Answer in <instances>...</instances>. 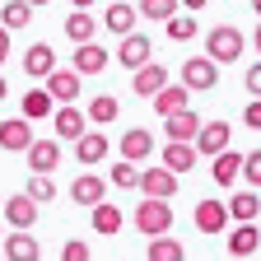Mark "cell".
<instances>
[{
	"label": "cell",
	"instance_id": "cell-9",
	"mask_svg": "<svg viewBox=\"0 0 261 261\" xmlns=\"http://www.w3.org/2000/svg\"><path fill=\"white\" fill-rule=\"evenodd\" d=\"M196 159H201V154H196L191 140H168V145H163V154H159V163H163L168 173H177V177L196 168Z\"/></svg>",
	"mask_w": 261,
	"mask_h": 261
},
{
	"label": "cell",
	"instance_id": "cell-13",
	"mask_svg": "<svg viewBox=\"0 0 261 261\" xmlns=\"http://www.w3.org/2000/svg\"><path fill=\"white\" fill-rule=\"evenodd\" d=\"M70 201L84 205V210H93L98 201H108V177H93V173L89 177H75L70 182Z\"/></svg>",
	"mask_w": 261,
	"mask_h": 261
},
{
	"label": "cell",
	"instance_id": "cell-47",
	"mask_svg": "<svg viewBox=\"0 0 261 261\" xmlns=\"http://www.w3.org/2000/svg\"><path fill=\"white\" fill-rule=\"evenodd\" d=\"M252 10H256V14H261V0H252Z\"/></svg>",
	"mask_w": 261,
	"mask_h": 261
},
{
	"label": "cell",
	"instance_id": "cell-29",
	"mask_svg": "<svg viewBox=\"0 0 261 261\" xmlns=\"http://www.w3.org/2000/svg\"><path fill=\"white\" fill-rule=\"evenodd\" d=\"M93 33H98V19H93L89 10H75L70 19H65V38H70L75 47H80V42H93Z\"/></svg>",
	"mask_w": 261,
	"mask_h": 261
},
{
	"label": "cell",
	"instance_id": "cell-46",
	"mask_svg": "<svg viewBox=\"0 0 261 261\" xmlns=\"http://www.w3.org/2000/svg\"><path fill=\"white\" fill-rule=\"evenodd\" d=\"M28 5H33V10H38V5H51V0H28Z\"/></svg>",
	"mask_w": 261,
	"mask_h": 261
},
{
	"label": "cell",
	"instance_id": "cell-41",
	"mask_svg": "<svg viewBox=\"0 0 261 261\" xmlns=\"http://www.w3.org/2000/svg\"><path fill=\"white\" fill-rule=\"evenodd\" d=\"M5 56H10V28L0 23V65H5Z\"/></svg>",
	"mask_w": 261,
	"mask_h": 261
},
{
	"label": "cell",
	"instance_id": "cell-17",
	"mask_svg": "<svg viewBox=\"0 0 261 261\" xmlns=\"http://www.w3.org/2000/svg\"><path fill=\"white\" fill-rule=\"evenodd\" d=\"M196 130H201V117H196L191 108H177L163 117V136L168 140H196Z\"/></svg>",
	"mask_w": 261,
	"mask_h": 261
},
{
	"label": "cell",
	"instance_id": "cell-4",
	"mask_svg": "<svg viewBox=\"0 0 261 261\" xmlns=\"http://www.w3.org/2000/svg\"><path fill=\"white\" fill-rule=\"evenodd\" d=\"M149 56H154V42L145 38V33H121V47H117V61L121 65H130V70H140V65H149Z\"/></svg>",
	"mask_w": 261,
	"mask_h": 261
},
{
	"label": "cell",
	"instance_id": "cell-18",
	"mask_svg": "<svg viewBox=\"0 0 261 261\" xmlns=\"http://www.w3.org/2000/svg\"><path fill=\"white\" fill-rule=\"evenodd\" d=\"M108 47H98V42H80L75 47V56H70V65H75V70L80 75H98V70H108Z\"/></svg>",
	"mask_w": 261,
	"mask_h": 261
},
{
	"label": "cell",
	"instance_id": "cell-19",
	"mask_svg": "<svg viewBox=\"0 0 261 261\" xmlns=\"http://www.w3.org/2000/svg\"><path fill=\"white\" fill-rule=\"evenodd\" d=\"M149 154H154V136H149L145 126H130L126 136H121V159H130V163H145Z\"/></svg>",
	"mask_w": 261,
	"mask_h": 261
},
{
	"label": "cell",
	"instance_id": "cell-24",
	"mask_svg": "<svg viewBox=\"0 0 261 261\" xmlns=\"http://www.w3.org/2000/svg\"><path fill=\"white\" fill-rule=\"evenodd\" d=\"M163 84H168V70H163V65H140V70H130V89H136L140 98H154Z\"/></svg>",
	"mask_w": 261,
	"mask_h": 261
},
{
	"label": "cell",
	"instance_id": "cell-1",
	"mask_svg": "<svg viewBox=\"0 0 261 261\" xmlns=\"http://www.w3.org/2000/svg\"><path fill=\"white\" fill-rule=\"evenodd\" d=\"M243 28H233V23H219V28H210L205 33V56L215 61V65H233L238 56H243Z\"/></svg>",
	"mask_w": 261,
	"mask_h": 261
},
{
	"label": "cell",
	"instance_id": "cell-32",
	"mask_svg": "<svg viewBox=\"0 0 261 261\" xmlns=\"http://www.w3.org/2000/svg\"><path fill=\"white\" fill-rule=\"evenodd\" d=\"M0 23H5L10 33L14 28H28L33 23V5H28V0H10V5H0Z\"/></svg>",
	"mask_w": 261,
	"mask_h": 261
},
{
	"label": "cell",
	"instance_id": "cell-40",
	"mask_svg": "<svg viewBox=\"0 0 261 261\" xmlns=\"http://www.w3.org/2000/svg\"><path fill=\"white\" fill-rule=\"evenodd\" d=\"M247 93H252V98H261V61H256V65H247Z\"/></svg>",
	"mask_w": 261,
	"mask_h": 261
},
{
	"label": "cell",
	"instance_id": "cell-23",
	"mask_svg": "<svg viewBox=\"0 0 261 261\" xmlns=\"http://www.w3.org/2000/svg\"><path fill=\"white\" fill-rule=\"evenodd\" d=\"M89 219H93V228L103 238H112V233H121V224H126V210H117L112 201H98L93 210H89Z\"/></svg>",
	"mask_w": 261,
	"mask_h": 261
},
{
	"label": "cell",
	"instance_id": "cell-25",
	"mask_svg": "<svg viewBox=\"0 0 261 261\" xmlns=\"http://www.w3.org/2000/svg\"><path fill=\"white\" fill-rule=\"evenodd\" d=\"M210 177H215L219 187H233V182L243 177V154H233V149H219V154H215V168H210Z\"/></svg>",
	"mask_w": 261,
	"mask_h": 261
},
{
	"label": "cell",
	"instance_id": "cell-15",
	"mask_svg": "<svg viewBox=\"0 0 261 261\" xmlns=\"http://www.w3.org/2000/svg\"><path fill=\"white\" fill-rule=\"evenodd\" d=\"M0 247H5V261H42V247H38V238L28 228H14Z\"/></svg>",
	"mask_w": 261,
	"mask_h": 261
},
{
	"label": "cell",
	"instance_id": "cell-5",
	"mask_svg": "<svg viewBox=\"0 0 261 261\" xmlns=\"http://www.w3.org/2000/svg\"><path fill=\"white\" fill-rule=\"evenodd\" d=\"M228 136H233V126L228 121H201V130H196V154H205V159H215L219 149H228Z\"/></svg>",
	"mask_w": 261,
	"mask_h": 261
},
{
	"label": "cell",
	"instance_id": "cell-38",
	"mask_svg": "<svg viewBox=\"0 0 261 261\" xmlns=\"http://www.w3.org/2000/svg\"><path fill=\"white\" fill-rule=\"evenodd\" d=\"M61 261H89V243L84 238H70V243L61 247Z\"/></svg>",
	"mask_w": 261,
	"mask_h": 261
},
{
	"label": "cell",
	"instance_id": "cell-43",
	"mask_svg": "<svg viewBox=\"0 0 261 261\" xmlns=\"http://www.w3.org/2000/svg\"><path fill=\"white\" fill-rule=\"evenodd\" d=\"M5 93H10V84H5V75H0V103H5Z\"/></svg>",
	"mask_w": 261,
	"mask_h": 261
},
{
	"label": "cell",
	"instance_id": "cell-30",
	"mask_svg": "<svg viewBox=\"0 0 261 261\" xmlns=\"http://www.w3.org/2000/svg\"><path fill=\"white\" fill-rule=\"evenodd\" d=\"M103 28H108V33H117V38H121V33H130V28H136V10H130L126 0L108 5V10H103Z\"/></svg>",
	"mask_w": 261,
	"mask_h": 261
},
{
	"label": "cell",
	"instance_id": "cell-16",
	"mask_svg": "<svg viewBox=\"0 0 261 261\" xmlns=\"http://www.w3.org/2000/svg\"><path fill=\"white\" fill-rule=\"evenodd\" d=\"M149 108H154L159 117H168V112H177V108H191V89H187L182 80H177V84L168 80V84L154 93V103H149Z\"/></svg>",
	"mask_w": 261,
	"mask_h": 261
},
{
	"label": "cell",
	"instance_id": "cell-35",
	"mask_svg": "<svg viewBox=\"0 0 261 261\" xmlns=\"http://www.w3.org/2000/svg\"><path fill=\"white\" fill-rule=\"evenodd\" d=\"M136 14H145V19H168V14H177V0H140V10Z\"/></svg>",
	"mask_w": 261,
	"mask_h": 261
},
{
	"label": "cell",
	"instance_id": "cell-28",
	"mask_svg": "<svg viewBox=\"0 0 261 261\" xmlns=\"http://www.w3.org/2000/svg\"><path fill=\"white\" fill-rule=\"evenodd\" d=\"M256 215H261V196H256V191H233V196H228V219L247 224V219H256Z\"/></svg>",
	"mask_w": 261,
	"mask_h": 261
},
{
	"label": "cell",
	"instance_id": "cell-27",
	"mask_svg": "<svg viewBox=\"0 0 261 261\" xmlns=\"http://www.w3.org/2000/svg\"><path fill=\"white\" fill-rule=\"evenodd\" d=\"M84 117H89V126H112V121L121 117V103H117L112 93H98L93 103L84 108Z\"/></svg>",
	"mask_w": 261,
	"mask_h": 261
},
{
	"label": "cell",
	"instance_id": "cell-8",
	"mask_svg": "<svg viewBox=\"0 0 261 261\" xmlns=\"http://www.w3.org/2000/svg\"><path fill=\"white\" fill-rule=\"evenodd\" d=\"M51 126H56V140H80L84 130H89V117L75 108V103H61L51 112Z\"/></svg>",
	"mask_w": 261,
	"mask_h": 261
},
{
	"label": "cell",
	"instance_id": "cell-31",
	"mask_svg": "<svg viewBox=\"0 0 261 261\" xmlns=\"http://www.w3.org/2000/svg\"><path fill=\"white\" fill-rule=\"evenodd\" d=\"M56 108H51V93L47 89H28L23 93V117L28 121H42V117H51Z\"/></svg>",
	"mask_w": 261,
	"mask_h": 261
},
{
	"label": "cell",
	"instance_id": "cell-6",
	"mask_svg": "<svg viewBox=\"0 0 261 261\" xmlns=\"http://www.w3.org/2000/svg\"><path fill=\"white\" fill-rule=\"evenodd\" d=\"M182 84L196 93V89H215L219 84V65L210 61V56H191V61H182Z\"/></svg>",
	"mask_w": 261,
	"mask_h": 261
},
{
	"label": "cell",
	"instance_id": "cell-36",
	"mask_svg": "<svg viewBox=\"0 0 261 261\" xmlns=\"http://www.w3.org/2000/svg\"><path fill=\"white\" fill-rule=\"evenodd\" d=\"M136 177H140V173H136V163H130V159L112 163V173H108V182H112V187H126V191L136 187Z\"/></svg>",
	"mask_w": 261,
	"mask_h": 261
},
{
	"label": "cell",
	"instance_id": "cell-33",
	"mask_svg": "<svg viewBox=\"0 0 261 261\" xmlns=\"http://www.w3.org/2000/svg\"><path fill=\"white\" fill-rule=\"evenodd\" d=\"M163 23H168V38H173V42H191L196 33H201V23H196L191 14H168Z\"/></svg>",
	"mask_w": 261,
	"mask_h": 261
},
{
	"label": "cell",
	"instance_id": "cell-10",
	"mask_svg": "<svg viewBox=\"0 0 261 261\" xmlns=\"http://www.w3.org/2000/svg\"><path fill=\"white\" fill-rule=\"evenodd\" d=\"M108 136H103V126H93V130H84V136L75 140V159L84 163V168H93V163H103L108 159Z\"/></svg>",
	"mask_w": 261,
	"mask_h": 261
},
{
	"label": "cell",
	"instance_id": "cell-11",
	"mask_svg": "<svg viewBox=\"0 0 261 261\" xmlns=\"http://www.w3.org/2000/svg\"><path fill=\"white\" fill-rule=\"evenodd\" d=\"M28 145H33V121H28V117H10V121H0V149L23 154Z\"/></svg>",
	"mask_w": 261,
	"mask_h": 261
},
{
	"label": "cell",
	"instance_id": "cell-7",
	"mask_svg": "<svg viewBox=\"0 0 261 261\" xmlns=\"http://www.w3.org/2000/svg\"><path fill=\"white\" fill-rule=\"evenodd\" d=\"M136 187H140L145 196H159V201H173V196H177V173H168V168L159 163V168H145V173L136 177Z\"/></svg>",
	"mask_w": 261,
	"mask_h": 261
},
{
	"label": "cell",
	"instance_id": "cell-48",
	"mask_svg": "<svg viewBox=\"0 0 261 261\" xmlns=\"http://www.w3.org/2000/svg\"><path fill=\"white\" fill-rule=\"evenodd\" d=\"M0 256H5V247H0Z\"/></svg>",
	"mask_w": 261,
	"mask_h": 261
},
{
	"label": "cell",
	"instance_id": "cell-14",
	"mask_svg": "<svg viewBox=\"0 0 261 261\" xmlns=\"http://www.w3.org/2000/svg\"><path fill=\"white\" fill-rule=\"evenodd\" d=\"M196 228H201L205 238L228 233V205H219V201H201V205H196Z\"/></svg>",
	"mask_w": 261,
	"mask_h": 261
},
{
	"label": "cell",
	"instance_id": "cell-22",
	"mask_svg": "<svg viewBox=\"0 0 261 261\" xmlns=\"http://www.w3.org/2000/svg\"><path fill=\"white\" fill-rule=\"evenodd\" d=\"M261 247V228L247 219V224H238V228H228V256H252Z\"/></svg>",
	"mask_w": 261,
	"mask_h": 261
},
{
	"label": "cell",
	"instance_id": "cell-37",
	"mask_svg": "<svg viewBox=\"0 0 261 261\" xmlns=\"http://www.w3.org/2000/svg\"><path fill=\"white\" fill-rule=\"evenodd\" d=\"M243 177H247V187H261V149L243 154Z\"/></svg>",
	"mask_w": 261,
	"mask_h": 261
},
{
	"label": "cell",
	"instance_id": "cell-34",
	"mask_svg": "<svg viewBox=\"0 0 261 261\" xmlns=\"http://www.w3.org/2000/svg\"><path fill=\"white\" fill-rule=\"evenodd\" d=\"M23 191H28V196H33V201H38V205H42V201H51V196H56V182H51V173H33Z\"/></svg>",
	"mask_w": 261,
	"mask_h": 261
},
{
	"label": "cell",
	"instance_id": "cell-3",
	"mask_svg": "<svg viewBox=\"0 0 261 261\" xmlns=\"http://www.w3.org/2000/svg\"><path fill=\"white\" fill-rule=\"evenodd\" d=\"M80 70H75V65H70V70H65V65H56V70L42 80V89L51 93V103H75V98H80Z\"/></svg>",
	"mask_w": 261,
	"mask_h": 261
},
{
	"label": "cell",
	"instance_id": "cell-21",
	"mask_svg": "<svg viewBox=\"0 0 261 261\" xmlns=\"http://www.w3.org/2000/svg\"><path fill=\"white\" fill-rule=\"evenodd\" d=\"M23 70H28L33 80H47V75L56 70V51H51L47 42H33V47L23 51Z\"/></svg>",
	"mask_w": 261,
	"mask_h": 261
},
{
	"label": "cell",
	"instance_id": "cell-44",
	"mask_svg": "<svg viewBox=\"0 0 261 261\" xmlns=\"http://www.w3.org/2000/svg\"><path fill=\"white\" fill-rule=\"evenodd\" d=\"M70 5H75V10H89V5H93V0H70Z\"/></svg>",
	"mask_w": 261,
	"mask_h": 261
},
{
	"label": "cell",
	"instance_id": "cell-12",
	"mask_svg": "<svg viewBox=\"0 0 261 261\" xmlns=\"http://www.w3.org/2000/svg\"><path fill=\"white\" fill-rule=\"evenodd\" d=\"M23 154H28V168L33 173H56L61 168V140H33Z\"/></svg>",
	"mask_w": 261,
	"mask_h": 261
},
{
	"label": "cell",
	"instance_id": "cell-42",
	"mask_svg": "<svg viewBox=\"0 0 261 261\" xmlns=\"http://www.w3.org/2000/svg\"><path fill=\"white\" fill-rule=\"evenodd\" d=\"M177 5H187V10H205V0H177Z\"/></svg>",
	"mask_w": 261,
	"mask_h": 261
},
{
	"label": "cell",
	"instance_id": "cell-45",
	"mask_svg": "<svg viewBox=\"0 0 261 261\" xmlns=\"http://www.w3.org/2000/svg\"><path fill=\"white\" fill-rule=\"evenodd\" d=\"M252 42H256V51H261V23H256V33H252Z\"/></svg>",
	"mask_w": 261,
	"mask_h": 261
},
{
	"label": "cell",
	"instance_id": "cell-20",
	"mask_svg": "<svg viewBox=\"0 0 261 261\" xmlns=\"http://www.w3.org/2000/svg\"><path fill=\"white\" fill-rule=\"evenodd\" d=\"M5 219H10L14 228H33V224H38V201H33L28 191L10 196V201H5Z\"/></svg>",
	"mask_w": 261,
	"mask_h": 261
},
{
	"label": "cell",
	"instance_id": "cell-2",
	"mask_svg": "<svg viewBox=\"0 0 261 261\" xmlns=\"http://www.w3.org/2000/svg\"><path fill=\"white\" fill-rule=\"evenodd\" d=\"M136 228L145 238L154 233H173V201H159V196H145L136 205Z\"/></svg>",
	"mask_w": 261,
	"mask_h": 261
},
{
	"label": "cell",
	"instance_id": "cell-39",
	"mask_svg": "<svg viewBox=\"0 0 261 261\" xmlns=\"http://www.w3.org/2000/svg\"><path fill=\"white\" fill-rule=\"evenodd\" d=\"M243 121H247V130H261V98L243 108Z\"/></svg>",
	"mask_w": 261,
	"mask_h": 261
},
{
	"label": "cell",
	"instance_id": "cell-26",
	"mask_svg": "<svg viewBox=\"0 0 261 261\" xmlns=\"http://www.w3.org/2000/svg\"><path fill=\"white\" fill-rule=\"evenodd\" d=\"M145 256H149V261H187V247H182L173 233H154L149 247H145Z\"/></svg>",
	"mask_w": 261,
	"mask_h": 261
}]
</instances>
